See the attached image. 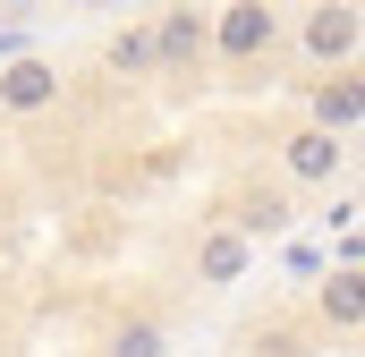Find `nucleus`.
<instances>
[{"instance_id": "nucleus-1", "label": "nucleus", "mask_w": 365, "mask_h": 357, "mask_svg": "<svg viewBox=\"0 0 365 357\" xmlns=\"http://www.w3.org/2000/svg\"><path fill=\"white\" fill-rule=\"evenodd\" d=\"M306 60H323V69L357 60V0H314L306 9Z\"/></svg>"}, {"instance_id": "nucleus-2", "label": "nucleus", "mask_w": 365, "mask_h": 357, "mask_svg": "<svg viewBox=\"0 0 365 357\" xmlns=\"http://www.w3.org/2000/svg\"><path fill=\"white\" fill-rule=\"evenodd\" d=\"M204 43H212L221 60H255V51H272V9H264V0H230Z\"/></svg>"}, {"instance_id": "nucleus-3", "label": "nucleus", "mask_w": 365, "mask_h": 357, "mask_svg": "<svg viewBox=\"0 0 365 357\" xmlns=\"http://www.w3.org/2000/svg\"><path fill=\"white\" fill-rule=\"evenodd\" d=\"M51 102H60V69H51V60H34V51H26V60H9V69H0V111H17V119H26V111H51Z\"/></svg>"}, {"instance_id": "nucleus-4", "label": "nucleus", "mask_w": 365, "mask_h": 357, "mask_svg": "<svg viewBox=\"0 0 365 357\" xmlns=\"http://www.w3.org/2000/svg\"><path fill=\"white\" fill-rule=\"evenodd\" d=\"M340 162H349V136H331V128H297V136H289V178L323 187Z\"/></svg>"}, {"instance_id": "nucleus-5", "label": "nucleus", "mask_w": 365, "mask_h": 357, "mask_svg": "<svg viewBox=\"0 0 365 357\" xmlns=\"http://www.w3.org/2000/svg\"><path fill=\"white\" fill-rule=\"evenodd\" d=\"M247 264H255V238H247V230H212V238H204V256H195V272H204L212 289L247 281Z\"/></svg>"}, {"instance_id": "nucleus-6", "label": "nucleus", "mask_w": 365, "mask_h": 357, "mask_svg": "<svg viewBox=\"0 0 365 357\" xmlns=\"http://www.w3.org/2000/svg\"><path fill=\"white\" fill-rule=\"evenodd\" d=\"M187 60H204V17L195 9H170L153 26V69H187Z\"/></svg>"}, {"instance_id": "nucleus-7", "label": "nucleus", "mask_w": 365, "mask_h": 357, "mask_svg": "<svg viewBox=\"0 0 365 357\" xmlns=\"http://www.w3.org/2000/svg\"><path fill=\"white\" fill-rule=\"evenodd\" d=\"M357 119H365V94H357V77H349V69L314 86V128H331V136H357Z\"/></svg>"}, {"instance_id": "nucleus-8", "label": "nucleus", "mask_w": 365, "mask_h": 357, "mask_svg": "<svg viewBox=\"0 0 365 357\" xmlns=\"http://www.w3.org/2000/svg\"><path fill=\"white\" fill-rule=\"evenodd\" d=\"M323 315H331L340 332H357V323H365V289H357V272H331V281H323Z\"/></svg>"}, {"instance_id": "nucleus-9", "label": "nucleus", "mask_w": 365, "mask_h": 357, "mask_svg": "<svg viewBox=\"0 0 365 357\" xmlns=\"http://www.w3.org/2000/svg\"><path fill=\"white\" fill-rule=\"evenodd\" d=\"M110 69H119V77H145V69H153V34H145V26L110 34Z\"/></svg>"}, {"instance_id": "nucleus-10", "label": "nucleus", "mask_w": 365, "mask_h": 357, "mask_svg": "<svg viewBox=\"0 0 365 357\" xmlns=\"http://www.w3.org/2000/svg\"><path fill=\"white\" fill-rule=\"evenodd\" d=\"M238 230H247V238H280V230H289V204H272V196H264L255 213H238Z\"/></svg>"}]
</instances>
